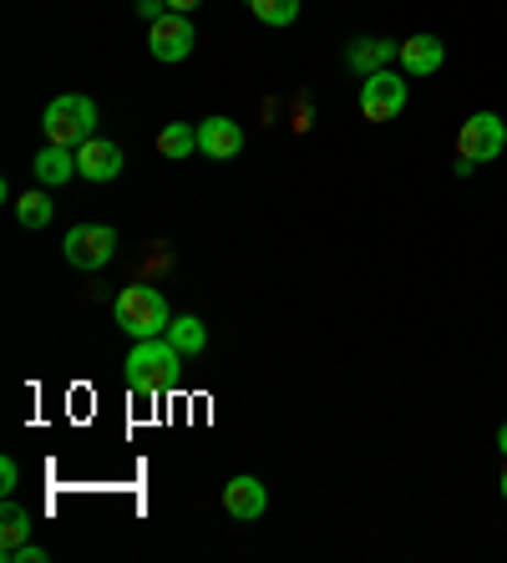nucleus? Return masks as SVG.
Wrapping results in <instances>:
<instances>
[{"label": "nucleus", "mask_w": 507, "mask_h": 563, "mask_svg": "<svg viewBox=\"0 0 507 563\" xmlns=\"http://www.w3.org/2000/svg\"><path fill=\"white\" fill-rule=\"evenodd\" d=\"M396 52H401V41H381V36H361V41H351V52H345V62L355 66V71H381L386 62H396Z\"/></svg>", "instance_id": "ddd939ff"}, {"label": "nucleus", "mask_w": 507, "mask_h": 563, "mask_svg": "<svg viewBox=\"0 0 507 563\" xmlns=\"http://www.w3.org/2000/svg\"><path fill=\"white\" fill-rule=\"evenodd\" d=\"M21 543H31V512L5 503V512H0V549H21Z\"/></svg>", "instance_id": "dca6fc26"}, {"label": "nucleus", "mask_w": 507, "mask_h": 563, "mask_svg": "<svg viewBox=\"0 0 507 563\" xmlns=\"http://www.w3.org/2000/svg\"><path fill=\"white\" fill-rule=\"evenodd\" d=\"M198 153L213 163H234L244 153V128L234 118H203L198 122Z\"/></svg>", "instance_id": "6e6552de"}, {"label": "nucleus", "mask_w": 507, "mask_h": 563, "mask_svg": "<svg viewBox=\"0 0 507 563\" xmlns=\"http://www.w3.org/2000/svg\"><path fill=\"white\" fill-rule=\"evenodd\" d=\"M31 173L41 178V188H62L71 184V173H77V147H62V143H46L31 163Z\"/></svg>", "instance_id": "f8f14e48"}, {"label": "nucleus", "mask_w": 507, "mask_h": 563, "mask_svg": "<svg viewBox=\"0 0 507 563\" xmlns=\"http://www.w3.org/2000/svg\"><path fill=\"white\" fill-rule=\"evenodd\" d=\"M503 147H507V122L497 118V112H472V118L462 122V132H456V157H467L472 168L493 163Z\"/></svg>", "instance_id": "423d86ee"}, {"label": "nucleus", "mask_w": 507, "mask_h": 563, "mask_svg": "<svg viewBox=\"0 0 507 563\" xmlns=\"http://www.w3.org/2000/svg\"><path fill=\"white\" fill-rule=\"evenodd\" d=\"M198 46V31H194V15L183 11H168L163 21H153L147 26V52H153V62H188Z\"/></svg>", "instance_id": "0eeeda50"}, {"label": "nucleus", "mask_w": 507, "mask_h": 563, "mask_svg": "<svg viewBox=\"0 0 507 563\" xmlns=\"http://www.w3.org/2000/svg\"><path fill=\"white\" fill-rule=\"evenodd\" d=\"M41 132H46V143L81 147L87 137H97V102L81 92L56 97V102L41 112Z\"/></svg>", "instance_id": "7ed1b4c3"}, {"label": "nucleus", "mask_w": 507, "mask_h": 563, "mask_svg": "<svg viewBox=\"0 0 507 563\" xmlns=\"http://www.w3.org/2000/svg\"><path fill=\"white\" fill-rule=\"evenodd\" d=\"M401 112H406V71H390V66L371 71V77L361 81V118L365 122H396Z\"/></svg>", "instance_id": "39448f33"}, {"label": "nucleus", "mask_w": 507, "mask_h": 563, "mask_svg": "<svg viewBox=\"0 0 507 563\" xmlns=\"http://www.w3.org/2000/svg\"><path fill=\"white\" fill-rule=\"evenodd\" d=\"M264 508H269V493H264L260 477H229L223 483V512L229 518H239V523H254V518H264Z\"/></svg>", "instance_id": "9d476101"}, {"label": "nucleus", "mask_w": 507, "mask_h": 563, "mask_svg": "<svg viewBox=\"0 0 507 563\" xmlns=\"http://www.w3.org/2000/svg\"><path fill=\"white\" fill-rule=\"evenodd\" d=\"M118 254V229L112 223H71V234L62 239V260L81 275H97L107 269Z\"/></svg>", "instance_id": "20e7f679"}, {"label": "nucleus", "mask_w": 507, "mask_h": 563, "mask_svg": "<svg viewBox=\"0 0 507 563\" xmlns=\"http://www.w3.org/2000/svg\"><path fill=\"white\" fill-rule=\"evenodd\" d=\"M157 153L173 157V163L194 157L198 153V128H194V122H168V128L157 132Z\"/></svg>", "instance_id": "4468645a"}, {"label": "nucleus", "mask_w": 507, "mask_h": 563, "mask_svg": "<svg viewBox=\"0 0 507 563\" xmlns=\"http://www.w3.org/2000/svg\"><path fill=\"white\" fill-rule=\"evenodd\" d=\"M249 11H254V21H264V26H295L299 21V0H249Z\"/></svg>", "instance_id": "f3484780"}, {"label": "nucleus", "mask_w": 507, "mask_h": 563, "mask_svg": "<svg viewBox=\"0 0 507 563\" xmlns=\"http://www.w3.org/2000/svg\"><path fill=\"white\" fill-rule=\"evenodd\" d=\"M122 147L118 143H107V137H87V143L77 147V173L87 178V184H112L122 173Z\"/></svg>", "instance_id": "1a4fd4ad"}, {"label": "nucleus", "mask_w": 507, "mask_h": 563, "mask_svg": "<svg viewBox=\"0 0 507 563\" xmlns=\"http://www.w3.org/2000/svg\"><path fill=\"white\" fill-rule=\"evenodd\" d=\"M203 0H168V11H183V15H194Z\"/></svg>", "instance_id": "4be33fe9"}, {"label": "nucleus", "mask_w": 507, "mask_h": 563, "mask_svg": "<svg viewBox=\"0 0 507 563\" xmlns=\"http://www.w3.org/2000/svg\"><path fill=\"white\" fill-rule=\"evenodd\" d=\"M15 483H21V467H15V457H0V493L11 498Z\"/></svg>", "instance_id": "aec40b11"}, {"label": "nucleus", "mask_w": 507, "mask_h": 563, "mask_svg": "<svg viewBox=\"0 0 507 563\" xmlns=\"http://www.w3.org/2000/svg\"><path fill=\"white\" fill-rule=\"evenodd\" d=\"M112 320L128 330L132 341H153V335H168L173 310H168V300H163V289L128 285L118 300H112Z\"/></svg>", "instance_id": "f03ea898"}, {"label": "nucleus", "mask_w": 507, "mask_h": 563, "mask_svg": "<svg viewBox=\"0 0 507 563\" xmlns=\"http://www.w3.org/2000/svg\"><path fill=\"white\" fill-rule=\"evenodd\" d=\"M396 62H401L406 77H437L447 62V46L431 31H417V36L401 41V52H396Z\"/></svg>", "instance_id": "9b49d317"}, {"label": "nucleus", "mask_w": 507, "mask_h": 563, "mask_svg": "<svg viewBox=\"0 0 507 563\" xmlns=\"http://www.w3.org/2000/svg\"><path fill=\"white\" fill-rule=\"evenodd\" d=\"M497 452H503V457H507V421H503V427H497Z\"/></svg>", "instance_id": "5701e85b"}, {"label": "nucleus", "mask_w": 507, "mask_h": 563, "mask_svg": "<svg viewBox=\"0 0 507 563\" xmlns=\"http://www.w3.org/2000/svg\"><path fill=\"white\" fill-rule=\"evenodd\" d=\"M497 487H503V498H507V462H503V483H497Z\"/></svg>", "instance_id": "b1692460"}, {"label": "nucleus", "mask_w": 507, "mask_h": 563, "mask_svg": "<svg viewBox=\"0 0 507 563\" xmlns=\"http://www.w3.org/2000/svg\"><path fill=\"white\" fill-rule=\"evenodd\" d=\"M183 361H188V355H183L168 335H153V341H132L122 371H128V386L137 396H157L183 380Z\"/></svg>", "instance_id": "f257e3e1"}, {"label": "nucleus", "mask_w": 507, "mask_h": 563, "mask_svg": "<svg viewBox=\"0 0 507 563\" xmlns=\"http://www.w3.org/2000/svg\"><path fill=\"white\" fill-rule=\"evenodd\" d=\"M56 213L52 194H26V198H15V219H21V229H46Z\"/></svg>", "instance_id": "a211bd4d"}, {"label": "nucleus", "mask_w": 507, "mask_h": 563, "mask_svg": "<svg viewBox=\"0 0 507 563\" xmlns=\"http://www.w3.org/2000/svg\"><path fill=\"white\" fill-rule=\"evenodd\" d=\"M0 559L5 563H46L52 553L41 549V543H21V549H0Z\"/></svg>", "instance_id": "6ab92c4d"}, {"label": "nucleus", "mask_w": 507, "mask_h": 563, "mask_svg": "<svg viewBox=\"0 0 507 563\" xmlns=\"http://www.w3.org/2000/svg\"><path fill=\"white\" fill-rule=\"evenodd\" d=\"M137 15L153 26V21H163V15H168V0H137Z\"/></svg>", "instance_id": "412c9836"}, {"label": "nucleus", "mask_w": 507, "mask_h": 563, "mask_svg": "<svg viewBox=\"0 0 507 563\" xmlns=\"http://www.w3.org/2000/svg\"><path fill=\"white\" fill-rule=\"evenodd\" d=\"M168 341L178 345L188 361H194V355L209 351V330H203V320H198V314H178V320L168 325Z\"/></svg>", "instance_id": "2eb2a0df"}]
</instances>
